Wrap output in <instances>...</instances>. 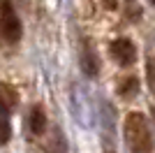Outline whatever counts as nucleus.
Returning <instances> with one entry per match:
<instances>
[{"label":"nucleus","mask_w":155,"mask_h":153,"mask_svg":"<svg viewBox=\"0 0 155 153\" xmlns=\"http://www.w3.org/2000/svg\"><path fill=\"white\" fill-rule=\"evenodd\" d=\"M123 137L132 153H150L153 151V137H150L148 118L143 114H139V111H132V114L125 116Z\"/></svg>","instance_id":"obj_1"},{"label":"nucleus","mask_w":155,"mask_h":153,"mask_svg":"<svg viewBox=\"0 0 155 153\" xmlns=\"http://www.w3.org/2000/svg\"><path fill=\"white\" fill-rule=\"evenodd\" d=\"M21 32H23V28H21V21L14 12L12 2L2 0L0 2V37L9 44H14V42L21 39Z\"/></svg>","instance_id":"obj_2"},{"label":"nucleus","mask_w":155,"mask_h":153,"mask_svg":"<svg viewBox=\"0 0 155 153\" xmlns=\"http://www.w3.org/2000/svg\"><path fill=\"white\" fill-rule=\"evenodd\" d=\"M111 53L120 65H132L137 60V46L132 44V39L127 37H118L111 42Z\"/></svg>","instance_id":"obj_3"},{"label":"nucleus","mask_w":155,"mask_h":153,"mask_svg":"<svg viewBox=\"0 0 155 153\" xmlns=\"http://www.w3.org/2000/svg\"><path fill=\"white\" fill-rule=\"evenodd\" d=\"M9 116H12V109L5 107L0 102V144H7L9 137H12V123H9Z\"/></svg>","instance_id":"obj_4"},{"label":"nucleus","mask_w":155,"mask_h":153,"mask_svg":"<svg viewBox=\"0 0 155 153\" xmlns=\"http://www.w3.org/2000/svg\"><path fill=\"white\" fill-rule=\"evenodd\" d=\"M81 67H84V72L88 76H95L97 70H100L97 58H95V53L91 51V46H88V44H84V51H81Z\"/></svg>","instance_id":"obj_5"},{"label":"nucleus","mask_w":155,"mask_h":153,"mask_svg":"<svg viewBox=\"0 0 155 153\" xmlns=\"http://www.w3.org/2000/svg\"><path fill=\"white\" fill-rule=\"evenodd\" d=\"M30 130L32 134H42L46 130V114L42 107H32L30 111Z\"/></svg>","instance_id":"obj_6"},{"label":"nucleus","mask_w":155,"mask_h":153,"mask_svg":"<svg viewBox=\"0 0 155 153\" xmlns=\"http://www.w3.org/2000/svg\"><path fill=\"white\" fill-rule=\"evenodd\" d=\"M118 93L123 97H134L139 93V79L137 76H125L120 81V86H118Z\"/></svg>","instance_id":"obj_7"},{"label":"nucleus","mask_w":155,"mask_h":153,"mask_svg":"<svg viewBox=\"0 0 155 153\" xmlns=\"http://www.w3.org/2000/svg\"><path fill=\"white\" fill-rule=\"evenodd\" d=\"M0 102H2L5 107H9V109L16 107V102H19V95H16L14 86H9V83H2V86H0Z\"/></svg>","instance_id":"obj_8"},{"label":"nucleus","mask_w":155,"mask_h":153,"mask_svg":"<svg viewBox=\"0 0 155 153\" xmlns=\"http://www.w3.org/2000/svg\"><path fill=\"white\" fill-rule=\"evenodd\" d=\"M146 81H148L150 93L155 95V58H150L148 65H146Z\"/></svg>","instance_id":"obj_9"},{"label":"nucleus","mask_w":155,"mask_h":153,"mask_svg":"<svg viewBox=\"0 0 155 153\" xmlns=\"http://www.w3.org/2000/svg\"><path fill=\"white\" fill-rule=\"evenodd\" d=\"M104 7L109 12H114V9H118V0H104Z\"/></svg>","instance_id":"obj_10"},{"label":"nucleus","mask_w":155,"mask_h":153,"mask_svg":"<svg viewBox=\"0 0 155 153\" xmlns=\"http://www.w3.org/2000/svg\"><path fill=\"white\" fill-rule=\"evenodd\" d=\"M104 153H116V151H104Z\"/></svg>","instance_id":"obj_11"},{"label":"nucleus","mask_w":155,"mask_h":153,"mask_svg":"<svg viewBox=\"0 0 155 153\" xmlns=\"http://www.w3.org/2000/svg\"><path fill=\"white\" fill-rule=\"evenodd\" d=\"M153 116H155V111H153Z\"/></svg>","instance_id":"obj_12"},{"label":"nucleus","mask_w":155,"mask_h":153,"mask_svg":"<svg viewBox=\"0 0 155 153\" xmlns=\"http://www.w3.org/2000/svg\"><path fill=\"white\" fill-rule=\"evenodd\" d=\"M153 2H155V0H153Z\"/></svg>","instance_id":"obj_13"}]
</instances>
